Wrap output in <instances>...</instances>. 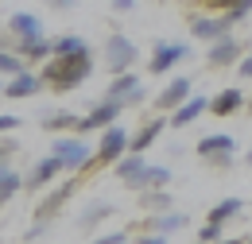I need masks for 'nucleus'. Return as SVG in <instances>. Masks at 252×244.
<instances>
[{
    "label": "nucleus",
    "mask_w": 252,
    "mask_h": 244,
    "mask_svg": "<svg viewBox=\"0 0 252 244\" xmlns=\"http://www.w3.org/2000/svg\"><path fill=\"white\" fill-rule=\"evenodd\" d=\"M90 74H94V51L90 47L70 51V55H51V59L43 62V86L55 90V93L78 90Z\"/></svg>",
    "instance_id": "obj_1"
},
{
    "label": "nucleus",
    "mask_w": 252,
    "mask_h": 244,
    "mask_svg": "<svg viewBox=\"0 0 252 244\" xmlns=\"http://www.w3.org/2000/svg\"><path fill=\"white\" fill-rule=\"evenodd\" d=\"M51 152L63 159V171H70V175H86L90 171V159H94V152H90V144H86V136H66V132H59L55 136V144H51Z\"/></svg>",
    "instance_id": "obj_2"
},
{
    "label": "nucleus",
    "mask_w": 252,
    "mask_h": 244,
    "mask_svg": "<svg viewBox=\"0 0 252 244\" xmlns=\"http://www.w3.org/2000/svg\"><path fill=\"white\" fill-rule=\"evenodd\" d=\"M125 152H128V128H121V121H113L109 128H101V140H97L94 159H90V171H97V167H113Z\"/></svg>",
    "instance_id": "obj_3"
},
{
    "label": "nucleus",
    "mask_w": 252,
    "mask_h": 244,
    "mask_svg": "<svg viewBox=\"0 0 252 244\" xmlns=\"http://www.w3.org/2000/svg\"><path fill=\"white\" fill-rule=\"evenodd\" d=\"M140 59V51H136V43L128 39V35H109L105 39V66H109V74H121V70H132Z\"/></svg>",
    "instance_id": "obj_4"
},
{
    "label": "nucleus",
    "mask_w": 252,
    "mask_h": 244,
    "mask_svg": "<svg viewBox=\"0 0 252 244\" xmlns=\"http://www.w3.org/2000/svg\"><path fill=\"white\" fill-rule=\"evenodd\" d=\"M121 113H125V101H117V97H101L94 109L78 121V136H86V132H101V128H109L113 121H121Z\"/></svg>",
    "instance_id": "obj_5"
},
{
    "label": "nucleus",
    "mask_w": 252,
    "mask_h": 244,
    "mask_svg": "<svg viewBox=\"0 0 252 244\" xmlns=\"http://www.w3.org/2000/svg\"><path fill=\"white\" fill-rule=\"evenodd\" d=\"M74 190H78V179H66L63 186H55V190H47L39 202H35V221H55V217L63 214V206L74 198Z\"/></svg>",
    "instance_id": "obj_6"
},
{
    "label": "nucleus",
    "mask_w": 252,
    "mask_h": 244,
    "mask_svg": "<svg viewBox=\"0 0 252 244\" xmlns=\"http://www.w3.org/2000/svg\"><path fill=\"white\" fill-rule=\"evenodd\" d=\"M190 55L187 43H171V39H156V47H152V74H167L171 66H179V62Z\"/></svg>",
    "instance_id": "obj_7"
},
{
    "label": "nucleus",
    "mask_w": 252,
    "mask_h": 244,
    "mask_svg": "<svg viewBox=\"0 0 252 244\" xmlns=\"http://www.w3.org/2000/svg\"><path fill=\"white\" fill-rule=\"evenodd\" d=\"M39 90H43V74H32V66L20 70V74H12V78H4V97L8 101H28Z\"/></svg>",
    "instance_id": "obj_8"
},
{
    "label": "nucleus",
    "mask_w": 252,
    "mask_h": 244,
    "mask_svg": "<svg viewBox=\"0 0 252 244\" xmlns=\"http://www.w3.org/2000/svg\"><path fill=\"white\" fill-rule=\"evenodd\" d=\"M241 55H245L241 39H237V35H221V39H214V43H210L206 62H210L214 70H225V66H237V59H241Z\"/></svg>",
    "instance_id": "obj_9"
},
{
    "label": "nucleus",
    "mask_w": 252,
    "mask_h": 244,
    "mask_svg": "<svg viewBox=\"0 0 252 244\" xmlns=\"http://www.w3.org/2000/svg\"><path fill=\"white\" fill-rule=\"evenodd\" d=\"M12 51H16L20 59L28 62V66H43V62L51 59V39H47V35H28V39H12Z\"/></svg>",
    "instance_id": "obj_10"
},
{
    "label": "nucleus",
    "mask_w": 252,
    "mask_h": 244,
    "mask_svg": "<svg viewBox=\"0 0 252 244\" xmlns=\"http://www.w3.org/2000/svg\"><path fill=\"white\" fill-rule=\"evenodd\" d=\"M59 175H63V159H59V155L51 152L47 159H39V163H35L32 171H28L24 186H28V190H43V186H51V183H55Z\"/></svg>",
    "instance_id": "obj_11"
},
{
    "label": "nucleus",
    "mask_w": 252,
    "mask_h": 244,
    "mask_svg": "<svg viewBox=\"0 0 252 244\" xmlns=\"http://www.w3.org/2000/svg\"><path fill=\"white\" fill-rule=\"evenodd\" d=\"M187 221H190L187 214H163V210H159V214L144 217L140 225H144V233H148V237H159V241H163V237H171V233L187 229Z\"/></svg>",
    "instance_id": "obj_12"
},
{
    "label": "nucleus",
    "mask_w": 252,
    "mask_h": 244,
    "mask_svg": "<svg viewBox=\"0 0 252 244\" xmlns=\"http://www.w3.org/2000/svg\"><path fill=\"white\" fill-rule=\"evenodd\" d=\"M202 113H210V97H194V93H190L179 109H171L167 124H171V128H187V124H194Z\"/></svg>",
    "instance_id": "obj_13"
},
{
    "label": "nucleus",
    "mask_w": 252,
    "mask_h": 244,
    "mask_svg": "<svg viewBox=\"0 0 252 244\" xmlns=\"http://www.w3.org/2000/svg\"><path fill=\"white\" fill-rule=\"evenodd\" d=\"M187 97H190V78L183 74V78H171V82L163 86V93L156 97V105L163 109V113H171V109H179Z\"/></svg>",
    "instance_id": "obj_14"
},
{
    "label": "nucleus",
    "mask_w": 252,
    "mask_h": 244,
    "mask_svg": "<svg viewBox=\"0 0 252 244\" xmlns=\"http://www.w3.org/2000/svg\"><path fill=\"white\" fill-rule=\"evenodd\" d=\"M245 109V93L237 90V86H229V90H221L218 97H210V113L214 117H233V113H241Z\"/></svg>",
    "instance_id": "obj_15"
},
{
    "label": "nucleus",
    "mask_w": 252,
    "mask_h": 244,
    "mask_svg": "<svg viewBox=\"0 0 252 244\" xmlns=\"http://www.w3.org/2000/svg\"><path fill=\"white\" fill-rule=\"evenodd\" d=\"M8 35L12 39H28V35H43V20L32 12H12L8 16Z\"/></svg>",
    "instance_id": "obj_16"
},
{
    "label": "nucleus",
    "mask_w": 252,
    "mask_h": 244,
    "mask_svg": "<svg viewBox=\"0 0 252 244\" xmlns=\"http://www.w3.org/2000/svg\"><path fill=\"white\" fill-rule=\"evenodd\" d=\"M171 183V167H163V163H144V171L132 179L128 190H148V186H167Z\"/></svg>",
    "instance_id": "obj_17"
},
{
    "label": "nucleus",
    "mask_w": 252,
    "mask_h": 244,
    "mask_svg": "<svg viewBox=\"0 0 252 244\" xmlns=\"http://www.w3.org/2000/svg\"><path fill=\"white\" fill-rule=\"evenodd\" d=\"M163 128H167V121L163 117H156V121H148L136 136H128V152H148L152 144H156L159 136H163Z\"/></svg>",
    "instance_id": "obj_18"
},
{
    "label": "nucleus",
    "mask_w": 252,
    "mask_h": 244,
    "mask_svg": "<svg viewBox=\"0 0 252 244\" xmlns=\"http://www.w3.org/2000/svg\"><path fill=\"white\" fill-rule=\"evenodd\" d=\"M78 113H70V109H51V113H43V128L51 132V136H59V132H78Z\"/></svg>",
    "instance_id": "obj_19"
},
{
    "label": "nucleus",
    "mask_w": 252,
    "mask_h": 244,
    "mask_svg": "<svg viewBox=\"0 0 252 244\" xmlns=\"http://www.w3.org/2000/svg\"><path fill=\"white\" fill-rule=\"evenodd\" d=\"M221 152H237L233 136H225V132H210V136L198 140V159H214V155H221Z\"/></svg>",
    "instance_id": "obj_20"
},
{
    "label": "nucleus",
    "mask_w": 252,
    "mask_h": 244,
    "mask_svg": "<svg viewBox=\"0 0 252 244\" xmlns=\"http://www.w3.org/2000/svg\"><path fill=\"white\" fill-rule=\"evenodd\" d=\"M113 214H117V206H113V202H94L86 214L78 217V229H82V233H90L97 221H105V217H113Z\"/></svg>",
    "instance_id": "obj_21"
},
{
    "label": "nucleus",
    "mask_w": 252,
    "mask_h": 244,
    "mask_svg": "<svg viewBox=\"0 0 252 244\" xmlns=\"http://www.w3.org/2000/svg\"><path fill=\"white\" fill-rule=\"evenodd\" d=\"M140 86V78L132 74V70H121V74H113V82H109V93L105 97H117V101H125L128 93Z\"/></svg>",
    "instance_id": "obj_22"
},
{
    "label": "nucleus",
    "mask_w": 252,
    "mask_h": 244,
    "mask_svg": "<svg viewBox=\"0 0 252 244\" xmlns=\"http://www.w3.org/2000/svg\"><path fill=\"white\" fill-rule=\"evenodd\" d=\"M241 210H245V202H241V198H221L218 206L210 210V217H206V221H214V225H225V221H233V217L241 214Z\"/></svg>",
    "instance_id": "obj_23"
},
{
    "label": "nucleus",
    "mask_w": 252,
    "mask_h": 244,
    "mask_svg": "<svg viewBox=\"0 0 252 244\" xmlns=\"http://www.w3.org/2000/svg\"><path fill=\"white\" fill-rule=\"evenodd\" d=\"M140 206H144L148 214H159V210L171 206V194H167L163 186H148V190H140Z\"/></svg>",
    "instance_id": "obj_24"
},
{
    "label": "nucleus",
    "mask_w": 252,
    "mask_h": 244,
    "mask_svg": "<svg viewBox=\"0 0 252 244\" xmlns=\"http://www.w3.org/2000/svg\"><path fill=\"white\" fill-rule=\"evenodd\" d=\"M20 186H24V179H20L12 167H4V171H0V206H8V202L20 194Z\"/></svg>",
    "instance_id": "obj_25"
},
{
    "label": "nucleus",
    "mask_w": 252,
    "mask_h": 244,
    "mask_svg": "<svg viewBox=\"0 0 252 244\" xmlns=\"http://www.w3.org/2000/svg\"><path fill=\"white\" fill-rule=\"evenodd\" d=\"M20 70H28V62L20 59L12 47H0V74H4V78H12V74H20Z\"/></svg>",
    "instance_id": "obj_26"
},
{
    "label": "nucleus",
    "mask_w": 252,
    "mask_h": 244,
    "mask_svg": "<svg viewBox=\"0 0 252 244\" xmlns=\"http://www.w3.org/2000/svg\"><path fill=\"white\" fill-rule=\"evenodd\" d=\"M86 47V39H78V35H59V39H51V55H70V51H82Z\"/></svg>",
    "instance_id": "obj_27"
},
{
    "label": "nucleus",
    "mask_w": 252,
    "mask_h": 244,
    "mask_svg": "<svg viewBox=\"0 0 252 244\" xmlns=\"http://www.w3.org/2000/svg\"><path fill=\"white\" fill-rule=\"evenodd\" d=\"M16 152H20V140H12V136L4 132V140H0V171L8 167V159H12Z\"/></svg>",
    "instance_id": "obj_28"
},
{
    "label": "nucleus",
    "mask_w": 252,
    "mask_h": 244,
    "mask_svg": "<svg viewBox=\"0 0 252 244\" xmlns=\"http://www.w3.org/2000/svg\"><path fill=\"white\" fill-rule=\"evenodd\" d=\"M202 8H210V12H229V8H237V4H245V0H198Z\"/></svg>",
    "instance_id": "obj_29"
},
{
    "label": "nucleus",
    "mask_w": 252,
    "mask_h": 244,
    "mask_svg": "<svg viewBox=\"0 0 252 244\" xmlns=\"http://www.w3.org/2000/svg\"><path fill=\"white\" fill-rule=\"evenodd\" d=\"M221 229H225V225H214V221H206V225L198 229V241H221Z\"/></svg>",
    "instance_id": "obj_30"
},
{
    "label": "nucleus",
    "mask_w": 252,
    "mask_h": 244,
    "mask_svg": "<svg viewBox=\"0 0 252 244\" xmlns=\"http://www.w3.org/2000/svg\"><path fill=\"white\" fill-rule=\"evenodd\" d=\"M47 229H51V221H39V225H32V229H24V241H43Z\"/></svg>",
    "instance_id": "obj_31"
},
{
    "label": "nucleus",
    "mask_w": 252,
    "mask_h": 244,
    "mask_svg": "<svg viewBox=\"0 0 252 244\" xmlns=\"http://www.w3.org/2000/svg\"><path fill=\"white\" fill-rule=\"evenodd\" d=\"M206 163H214V167H221V171H229V167L237 163V155H233V152H221V155H214V159H206Z\"/></svg>",
    "instance_id": "obj_32"
},
{
    "label": "nucleus",
    "mask_w": 252,
    "mask_h": 244,
    "mask_svg": "<svg viewBox=\"0 0 252 244\" xmlns=\"http://www.w3.org/2000/svg\"><path fill=\"white\" fill-rule=\"evenodd\" d=\"M128 237H132V229H113V233H105L101 241H105V244H125Z\"/></svg>",
    "instance_id": "obj_33"
},
{
    "label": "nucleus",
    "mask_w": 252,
    "mask_h": 244,
    "mask_svg": "<svg viewBox=\"0 0 252 244\" xmlns=\"http://www.w3.org/2000/svg\"><path fill=\"white\" fill-rule=\"evenodd\" d=\"M20 128V117H12V113H0V136L4 132H16Z\"/></svg>",
    "instance_id": "obj_34"
},
{
    "label": "nucleus",
    "mask_w": 252,
    "mask_h": 244,
    "mask_svg": "<svg viewBox=\"0 0 252 244\" xmlns=\"http://www.w3.org/2000/svg\"><path fill=\"white\" fill-rule=\"evenodd\" d=\"M237 78H252V55H241V59H237Z\"/></svg>",
    "instance_id": "obj_35"
},
{
    "label": "nucleus",
    "mask_w": 252,
    "mask_h": 244,
    "mask_svg": "<svg viewBox=\"0 0 252 244\" xmlns=\"http://www.w3.org/2000/svg\"><path fill=\"white\" fill-rule=\"evenodd\" d=\"M136 8V0H113V12H132Z\"/></svg>",
    "instance_id": "obj_36"
},
{
    "label": "nucleus",
    "mask_w": 252,
    "mask_h": 244,
    "mask_svg": "<svg viewBox=\"0 0 252 244\" xmlns=\"http://www.w3.org/2000/svg\"><path fill=\"white\" fill-rule=\"evenodd\" d=\"M51 4H55V8H74L78 0H51Z\"/></svg>",
    "instance_id": "obj_37"
},
{
    "label": "nucleus",
    "mask_w": 252,
    "mask_h": 244,
    "mask_svg": "<svg viewBox=\"0 0 252 244\" xmlns=\"http://www.w3.org/2000/svg\"><path fill=\"white\" fill-rule=\"evenodd\" d=\"M245 163H249V171H252V148H249V155H245Z\"/></svg>",
    "instance_id": "obj_38"
},
{
    "label": "nucleus",
    "mask_w": 252,
    "mask_h": 244,
    "mask_svg": "<svg viewBox=\"0 0 252 244\" xmlns=\"http://www.w3.org/2000/svg\"><path fill=\"white\" fill-rule=\"evenodd\" d=\"M245 105H249V113H252V97H245Z\"/></svg>",
    "instance_id": "obj_39"
},
{
    "label": "nucleus",
    "mask_w": 252,
    "mask_h": 244,
    "mask_svg": "<svg viewBox=\"0 0 252 244\" xmlns=\"http://www.w3.org/2000/svg\"><path fill=\"white\" fill-rule=\"evenodd\" d=\"M0 93H4V74H0Z\"/></svg>",
    "instance_id": "obj_40"
},
{
    "label": "nucleus",
    "mask_w": 252,
    "mask_h": 244,
    "mask_svg": "<svg viewBox=\"0 0 252 244\" xmlns=\"http://www.w3.org/2000/svg\"><path fill=\"white\" fill-rule=\"evenodd\" d=\"M245 4H249V8H252V0H245Z\"/></svg>",
    "instance_id": "obj_41"
}]
</instances>
